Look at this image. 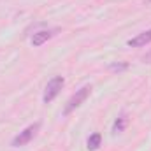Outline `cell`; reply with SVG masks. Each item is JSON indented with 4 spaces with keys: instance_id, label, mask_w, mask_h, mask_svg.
Wrapping results in <instances>:
<instances>
[{
    "instance_id": "obj_1",
    "label": "cell",
    "mask_w": 151,
    "mask_h": 151,
    "mask_svg": "<svg viewBox=\"0 0 151 151\" xmlns=\"http://www.w3.org/2000/svg\"><path fill=\"white\" fill-rule=\"evenodd\" d=\"M63 84H65V79L62 76H55L53 79H49L46 84V90H44V97H42L44 104H49L51 100H55L56 95L60 93V90L63 88Z\"/></svg>"
},
{
    "instance_id": "obj_2",
    "label": "cell",
    "mask_w": 151,
    "mask_h": 151,
    "mask_svg": "<svg viewBox=\"0 0 151 151\" xmlns=\"http://www.w3.org/2000/svg\"><path fill=\"white\" fill-rule=\"evenodd\" d=\"M90 91H91V86H90V84H86V86L79 88L74 95L69 99V102H67V106H65V109H63V114H70L74 109H77V107H79L86 99H88Z\"/></svg>"
},
{
    "instance_id": "obj_3",
    "label": "cell",
    "mask_w": 151,
    "mask_h": 151,
    "mask_svg": "<svg viewBox=\"0 0 151 151\" xmlns=\"http://www.w3.org/2000/svg\"><path fill=\"white\" fill-rule=\"evenodd\" d=\"M39 128H40V123H39V121H37V123H34V125H30V127H27L23 132H19V134L12 139V142H11V144H12L14 148H19V146L28 144V142L34 139V135L37 134Z\"/></svg>"
},
{
    "instance_id": "obj_4",
    "label": "cell",
    "mask_w": 151,
    "mask_h": 151,
    "mask_svg": "<svg viewBox=\"0 0 151 151\" xmlns=\"http://www.w3.org/2000/svg\"><path fill=\"white\" fill-rule=\"evenodd\" d=\"M150 42H151V28L146 30V32H142V34H139L137 37L130 39L128 40V46L130 47H142V46H146Z\"/></svg>"
},
{
    "instance_id": "obj_5",
    "label": "cell",
    "mask_w": 151,
    "mask_h": 151,
    "mask_svg": "<svg viewBox=\"0 0 151 151\" xmlns=\"http://www.w3.org/2000/svg\"><path fill=\"white\" fill-rule=\"evenodd\" d=\"M55 34H56V30H42V32H37V34H34V37H32V44H34V46H42L44 42H47Z\"/></svg>"
},
{
    "instance_id": "obj_6",
    "label": "cell",
    "mask_w": 151,
    "mask_h": 151,
    "mask_svg": "<svg viewBox=\"0 0 151 151\" xmlns=\"http://www.w3.org/2000/svg\"><path fill=\"white\" fill-rule=\"evenodd\" d=\"M100 142H102V135L100 134H91L90 137H88V150L90 151H97L99 150V146H100Z\"/></svg>"
},
{
    "instance_id": "obj_7",
    "label": "cell",
    "mask_w": 151,
    "mask_h": 151,
    "mask_svg": "<svg viewBox=\"0 0 151 151\" xmlns=\"http://www.w3.org/2000/svg\"><path fill=\"white\" fill-rule=\"evenodd\" d=\"M125 127H127V118H125V116H119V118L116 119V123H114L113 130L114 132H123Z\"/></svg>"
},
{
    "instance_id": "obj_8",
    "label": "cell",
    "mask_w": 151,
    "mask_h": 151,
    "mask_svg": "<svg viewBox=\"0 0 151 151\" xmlns=\"http://www.w3.org/2000/svg\"><path fill=\"white\" fill-rule=\"evenodd\" d=\"M127 67H128V65H127V63H113V65H111V67H109V69H111V70H113V72H116V70H118V72H119V70H125V69H127Z\"/></svg>"
},
{
    "instance_id": "obj_9",
    "label": "cell",
    "mask_w": 151,
    "mask_h": 151,
    "mask_svg": "<svg viewBox=\"0 0 151 151\" xmlns=\"http://www.w3.org/2000/svg\"><path fill=\"white\" fill-rule=\"evenodd\" d=\"M144 62H148V63H151V53L148 55V56H144Z\"/></svg>"
}]
</instances>
